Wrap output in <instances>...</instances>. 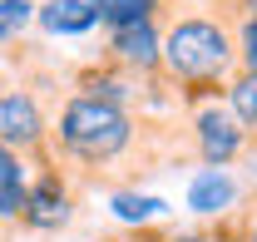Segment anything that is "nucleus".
Returning a JSON list of instances; mask_svg holds the SVG:
<instances>
[{"label":"nucleus","mask_w":257,"mask_h":242,"mask_svg":"<svg viewBox=\"0 0 257 242\" xmlns=\"http://www.w3.org/2000/svg\"><path fill=\"white\" fill-rule=\"evenodd\" d=\"M154 129L159 124H149L124 104L69 89L50 119V153L60 168H69V178L79 188L114 183L124 173H154V163H159Z\"/></svg>","instance_id":"obj_1"},{"label":"nucleus","mask_w":257,"mask_h":242,"mask_svg":"<svg viewBox=\"0 0 257 242\" xmlns=\"http://www.w3.org/2000/svg\"><path fill=\"white\" fill-rule=\"evenodd\" d=\"M237 74V40L218 10H168L163 15V84L193 109L223 99Z\"/></svg>","instance_id":"obj_2"},{"label":"nucleus","mask_w":257,"mask_h":242,"mask_svg":"<svg viewBox=\"0 0 257 242\" xmlns=\"http://www.w3.org/2000/svg\"><path fill=\"white\" fill-rule=\"evenodd\" d=\"M50 109H45V94L20 64L0 69V144L15 153H25L30 163L50 158Z\"/></svg>","instance_id":"obj_3"},{"label":"nucleus","mask_w":257,"mask_h":242,"mask_svg":"<svg viewBox=\"0 0 257 242\" xmlns=\"http://www.w3.org/2000/svg\"><path fill=\"white\" fill-rule=\"evenodd\" d=\"M79 193L84 188L69 178V168L55 163V153L45 163H35L30 188H25V208H20V232H40V237L64 232L79 212Z\"/></svg>","instance_id":"obj_4"},{"label":"nucleus","mask_w":257,"mask_h":242,"mask_svg":"<svg viewBox=\"0 0 257 242\" xmlns=\"http://www.w3.org/2000/svg\"><path fill=\"white\" fill-rule=\"evenodd\" d=\"M252 149V134L237 124V114L223 99H203L188 109V153L203 168H232Z\"/></svg>","instance_id":"obj_5"},{"label":"nucleus","mask_w":257,"mask_h":242,"mask_svg":"<svg viewBox=\"0 0 257 242\" xmlns=\"http://www.w3.org/2000/svg\"><path fill=\"white\" fill-rule=\"evenodd\" d=\"M99 60L128 69L144 84H163V15L159 20H139V25H119L104 35Z\"/></svg>","instance_id":"obj_6"},{"label":"nucleus","mask_w":257,"mask_h":242,"mask_svg":"<svg viewBox=\"0 0 257 242\" xmlns=\"http://www.w3.org/2000/svg\"><path fill=\"white\" fill-rule=\"evenodd\" d=\"M242 198H247V188H242V178L232 168H198L193 183H188V212L203 217V222L232 217L242 208Z\"/></svg>","instance_id":"obj_7"},{"label":"nucleus","mask_w":257,"mask_h":242,"mask_svg":"<svg viewBox=\"0 0 257 242\" xmlns=\"http://www.w3.org/2000/svg\"><path fill=\"white\" fill-rule=\"evenodd\" d=\"M35 163L25 153L0 144V227H20V208H25V188H30Z\"/></svg>","instance_id":"obj_8"},{"label":"nucleus","mask_w":257,"mask_h":242,"mask_svg":"<svg viewBox=\"0 0 257 242\" xmlns=\"http://www.w3.org/2000/svg\"><path fill=\"white\" fill-rule=\"evenodd\" d=\"M109 212L119 217L124 232H139V227H159L168 217V203L154 193H139V188H109Z\"/></svg>","instance_id":"obj_9"},{"label":"nucleus","mask_w":257,"mask_h":242,"mask_svg":"<svg viewBox=\"0 0 257 242\" xmlns=\"http://www.w3.org/2000/svg\"><path fill=\"white\" fill-rule=\"evenodd\" d=\"M35 25L45 35H89L99 15L89 0H45V5H35Z\"/></svg>","instance_id":"obj_10"},{"label":"nucleus","mask_w":257,"mask_h":242,"mask_svg":"<svg viewBox=\"0 0 257 242\" xmlns=\"http://www.w3.org/2000/svg\"><path fill=\"white\" fill-rule=\"evenodd\" d=\"M104 30H119V25H139V20H159L168 15V0H89Z\"/></svg>","instance_id":"obj_11"},{"label":"nucleus","mask_w":257,"mask_h":242,"mask_svg":"<svg viewBox=\"0 0 257 242\" xmlns=\"http://www.w3.org/2000/svg\"><path fill=\"white\" fill-rule=\"evenodd\" d=\"M223 104L237 114V124L252 134V144H257V74L237 69V74H232V84H227V94H223Z\"/></svg>","instance_id":"obj_12"},{"label":"nucleus","mask_w":257,"mask_h":242,"mask_svg":"<svg viewBox=\"0 0 257 242\" xmlns=\"http://www.w3.org/2000/svg\"><path fill=\"white\" fill-rule=\"evenodd\" d=\"M35 20V5L30 0H0V45H20V30Z\"/></svg>","instance_id":"obj_13"},{"label":"nucleus","mask_w":257,"mask_h":242,"mask_svg":"<svg viewBox=\"0 0 257 242\" xmlns=\"http://www.w3.org/2000/svg\"><path fill=\"white\" fill-rule=\"evenodd\" d=\"M232 40H237V69L257 74V15L232 20Z\"/></svg>","instance_id":"obj_14"},{"label":"nucleus","mask_w":257,"mask_h":242,"mask_svg":"<svg viewBox=\"0 0 257 242\" xmlns=\"http://www.w3.org/2000/svg\"><path fill=\"white\" fill-rule=\"evenodd\" d=\"M232 227H237V242H257V198L232 212Z\"/></svg>","instance_id":"obj_15"},{"label":"nucleus","mask_w":257,"mask_h":242,"mask_svg":"<svg viewBox=\"0 0 257 242\" xmlns=\"http://www.w3.org/2000/svg\"><path fill=\"white\" fill-rule=\"evenodd\" d=\"M218 15H223L227 25L232 20H247V15H257V0H218Z\"/></svg>","instance_id":"obj_16"},{"label":"nucleus","mask_w":257,"mask_h":242,"mask_svg":"<svg viewBox=\"0 0 257 242\" xmlns=\"http://www.w3.org/2000/svg\"><path fill=\"white\" fill-rule=\"evenodd\" d=\"M242 168H247V183H252V188H257V144H252V149H247V158H242Z\"/></svg>","instance_id":"obj_17"},{"label":"nucleus","mask_w":257,"mask_h":242,"mask_svg":"<svg viewBox=\"0 0 257 242\" xmlns=\"http://www.w3.org/2000/svg\"><path fill=\"white\" fill-rule=\"evenodd\" d=\"M94 242H139L134 232H104V237H94Z\"/></svg>","instance_id":"obj_18"}]
</instances>
